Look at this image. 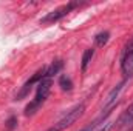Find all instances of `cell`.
<instances>
[{
  "instance_id": "1",
  "label": "cell",
  "mask_w": 133,
  "mask_h": 131,
  "mask_svg": "<svg viewBox=\"0 0 133 131\" xmlns=\"http://www.w3.org/2000/svg\"><path fill=\"white\" fill-rule=\"evenodd\" d=\"M51 86H53V79H46V77L37 85L36 96H34V99L26 105V108H25V116L26 117L34 116L42 108V105L46 102V99H48L50 93H51Z\"/></svg>"
},
{
  "instance_id": "2",
  "label": "cell",
  "mask_w": 133,
  "mask_h": 131,
  "mask_svg": "<svg viewBox=\"0 0 133 131\" xmlns=\"http://www.w3.org/2000/svg\"><path fill=\"white\" fill-rule=\"evenodd\" d=\"M84 111H85V103H84V102L74 105L71 110H68L65 114H64L53 127H50L46 131H64V130H66V128L71 127L76 120H79V117H82Z\"/></svg>"
},
{
  "instance_id": "3",
  "label": "cell",
  "mask_w": 133,
  "mask_h": 131,
  "mask_svg": "<svg viewBox=\"0 0 133 131\" xmlns=\"http://www.w3.org/2000/svg\"><path fill=\"white\" fill-rule=\"evenodd\" d=\"M82 5H85V3H82V2H68L66 5H62V6L53 9V11L48 12L45 17H42V19H40V23H42V25H51V23H56V22H59L61 19H64L65 16H68L70 12H73L74 9L81 8Z\"/></svg>"
},
{
  "instance_id": "4",
  "label": "cell",
  "mask_w": 133,
  "mask_h": 131,
  "mask_svg": "<svg viewBox=\"0 0 133 131\" xmlns=\"http://www.w3.org/2000/svg\"><path fill=\"white\" fill-rule=\"evenodd\" d=\"M45 69H46V66H43L42 69H39L37 72H34L33 76H31V79H28V80L23 83V86L20 88V91L16 94V100L25 99L28 94H30V91L34 88V85H39V83L45 79Z\"/></svg>"
},
{
  "instance_id": "5",
  "label": "cell",
  "mask_w": 133,
  "mask_h": 131,
  "mask_svg": "<svg viewBox=\"0 0 133 131\" xmlns=\"http://www.w3.org/2000/svg\"><path fill=\"white\" fill-rule=\"evenodd\" d=\"M129 83V80H122V82H119L116 86H113V90L108 93V96L105 99V102H104V106H102V111H107V110H110V108H113L115 106V103H116V100L119 99V94L122 93V90L125 88V85Z\"/></svg>"
},
{
  "instance_id": "6",
  "label": "cell",
  "mask_w": 133,
  "mask_h": 131,
  "mask_svg": "<svg viewBox=\"0 0 133 131\" xmlns=\"http://www.w3.org/2000/svg\"><path fill=\"white\" fill-rule=\"evenodd\" d=\"M121 72L125 80L133 77V51L121 53Z\"/></svg>"
},
{
  "instance_id": "7",
  "label": "cell",
  "mask_w": 133,
  "mask_h": 131,
  "mask_svg": "<svg viewBox=\"0 0 133 131\" xmlns=\"http://www.w3.org/2000/svg\"><path fill=\"white\" fill-rule=\"evenodd\" d=\"M116 123H118V128H122L125 131H133V103L119 116Z\"/></svg>"
},
{
  "instance_id": "8",
  "label": "cell",
  "mask_w": 133,
  "mask_h": 131,
  "mask_svg": "<svg viewBox=\"0 0 133 131\" xmlns=\"http://www.w3.org/2000/svg\"><path fill=\"white\" fill-rule=\"evenodd\" d=\"M111 111H113V108H110V110H107V111H102L95 120H91L87 127H84L81 131H98V128H101V127L107 122V117L111 114Z\"/></svg>"
},
{
  "instance_id": "9",
  "label": "cell",
  "mask_w": 133,
  "mask_h": 131,
  "mask_svg": "<svg viewBox=\"0 0 133 131\" xmlns=\"http://www.w3.org/2000/svg\"><path fill=\"white\" fill-rule=\"evenodd\" d=\"M62 68H64V62H62L61 59L54 60L50 66H46V69H45V77H46V79H53L56 74H59V72H61V69H62Z\"/></svg>"
},
{
  "instance_id": "10",
  "label": "cell",
  "mask_w": 133,
  "mask_h": 131,
  "mask_svg": "<svg viewBox=\"0 0 133 131\" xmlns=\"http://www.w3.org/2000/svg\"><path fill=\"white\" fill-rule=\"evenodd\" d=\"M93 56H95V48H87V49L84 51V54H82V60H81L82 72H85V71H87V68H88V65H90V62H91Z\"/></svg>"
},
{
  "instance_id": "11",
  "label": "cell",
  "mask_w": 133,
  "mask_h": 131,
  "mask_svg": "<svg viewBox=\"0 0 133 131\" xmlns=\"http://www.w3.org/2000/svg\"><path fill=\"white\" fill-rule=\"evenodd\" d=\"M110 40V33L108 31H101L95 35V45L102 48L104 45H107V42Z\"/></svg>"
},
{
  "instance_id": "12",
  "label": "cell",
  "mask_w": 133,
  "mask_h": 131,
  "mask_svg": "<svg viewBox=\"0 0 133 131\" xmlns=\"http://www.w3.org/2000/svg\"><path fill=\"white\" fill-rule=\"evenodd\" d=\"M59 86H61L62 91H71L73 90V82L66 74H62L59 77Z\"/></svg>"
},
{
  "instance_id": "13",
  "label": "cell",
  "mask_w": 133,
  "mask_h": 131,
  "mask_svg": "<svg viewBox=\"0 0 133 131\" xmlns=\"http://www.w3.org/2000/svg\"><path fill=\"white\" fill-rule=\"evenodd\" d=\"M133 51V37L129 39V42L125 43V46L122 48V53H132Z\"/></svg>"
},
{
  "instance_id": "14",
  "label": "cell",
  "mask_w": 133,
  "mask_h": 131,
  "mask_svg": "<svg viewBox=\"0 0 133 131\" xmlns=\"http://www.w3.org/2000/svg\"><path fill=\"white\" fill-rule=\"evenodd\" d=\"M111 127H113V123L107 120V122H105V123H104V125H102L98 131H110V130H111Z\"/></svg>"
},
{
  "instance_id": "15",
  "label": "cell",
  "mask_w": 133,
  "mask_h": 131,
  "mask_svg": "<svg viewBox=\"0 0 133 131\" xmlns=\"http://www.w3.org/2000/svg\"><path fill=\"white\" fill-rule=\"evenodd\" d=\"M16 122H17V119H16V117H11V119L6 122V125H8L9 128H14V127H16Z\"/></svg>"
}]
</instances>
